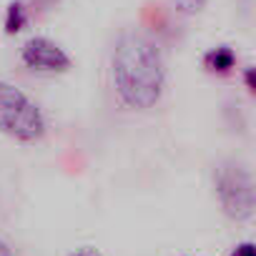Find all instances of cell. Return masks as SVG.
<instances>
[{"label":"cell","instance_id":"cell-1","mask_svg":"<svg viewBox=\"0 0 256 256\" xmlns=\"http://www.w3.org/2000/svg\"><path fill=\"white\" fill-rule=\"evenodd\" d=\"M113 86L118 98L136 110L154 108L166 86V66L158 46L141 33H123L116 40L113 58Z\"/></svg>","mask_w":256,"mask_h":256},{"label":"cell","instance_id":"cell-2","mask_svg":"<svg viewBox=\"0 0 256 256\" xmlns=\"http://www.w3.org/2000/svg\"><path fill=\"white\" fill-rule=\"evenodd\" d=\"M0 134L23 144H36L46 136L43 110L13 83L0 80Z\"/></svg>","mask_w":256,"mask_h":256},{"label":"cell","instance_id":"cell-3","mask_svg":"<svg viewBox=\"0 0 256 256\" xmlns=\"http://www.w3.org/2000/svg\"><path fill=\"white\" fill-rule=\"evenodd\" d=\"M214 186L224 214L234 221H248L256 211L251 174L236 161H221L214 171Z\"/></svg>","mask_w":256,"mask_h":256},{"label":"cell","instance_id":"cell-4","mask_svg":"<svg viewBox=\"0 0 256 256\" xmlns=\"http://www.w3.org/2000/svg\"><path fill=\"white\" fill-rule=\"evenodd\" d=\"M20 58L30 70H40V73H66L70 68V56L56 40L43 36L26 40Z\"/></svg>","mask_w":256,"mask_h":256},{"label":"cell","instance_id":"cell-5","mask_svg":"<svg viewBox=\"0 0 256 256\" xmlns=\"http://www.w3.org/2000/svg\"><path fill=\"white\" fill-rule=\"evenodd\" d=\"M234 63H236V56H234V50L226 48V46L211 48V50L204 56V66H206V70H211V73H228V70L234 68Z\"/></svg>","mask_w":256,"mask_h":256},{"label":"cell","instance_id":"cell-6","mask_svg":"<svg viewBox=\"0 0 256 256\" xmlns=\"http://www.w3.org/2000/svg\"><path fill=\"white\" fill-rule=\"evenodd\" d=\"M28 23V13H26V6L20 3V0H16V3L8 6V13H6V33H20Z\"/></svg>","mask_w":256,"mask_h":256},{"label":"cell","instance_id":"cell-7","mask_svg":"<svg viewBox=\"0 0 256 256\" xmlns=\"http://www.w3.org/2000/svg\"><path fill=\"white\" fill-rule=\"evenodd\" d=\"M206 3H208V0H174L176 10L184 13V16H196V13H201V10L206 8Z\"/></svg>","mask_w":256,"mask_h":256},{"label":"cell","instance_id":"cell-8","mask_svg":"<svg viewBox=\"0 0 256 256\" xmlns=\"http://www.w3.org/2000/svg\"><path fill=\"white\" fill-rule=\"evenodd\" d=\"M228 256H256V246H254L251 241H244V244H238Z\"/></svg>","mask_w":256,"mask_h":256},{"label":"cell","instance_id":"cell-9","mask_svg":"<svg viewBox=\"0 0 256 256\" xmlns=\"http://www.w3.org/2000/svg\"><path fill=\"white\" fill-rule=\"evenodd\" d=\"M66 256H103V254L98 248H93V246H80V248H76V251H70Z\"/></svg>","mask_w":256,"mask_h":256},{"label":"cell","instance_id":"cell-10","mask_svg":"<svg viewBox=\"0 0 256 256\" xmlns=\"http://www.w3.org/2000/svg\"><path fill=\"white\" fill-rule=\"evenodd\" d=\"M246 88H248V93H256V83H254V68H246Z\"/></svg>","mask_w":256,"mask_h":256},{"label":"cell","instance_id":"cell-11","mask_svg":"<svg viewBox=\"0 0 256 256\" xmlns=\"http://www.w3.org/2000/svg\"><path fill=\"white\" fill-rule=\"evenodd\" d=\"M0 256H13V251H10V246L0 238Z\"/></svg>","mask_w":256,"mask_h":256}]
</instances>
